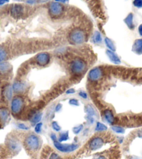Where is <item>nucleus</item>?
I'll return each mask as SVG.
<instances>
[{
  "label": "nucleus",
  "mask_w": 142,
  "mask_h": 159,
  "mask_svg": "<svg viewBox=\"0 0 142 159\" xmlns=\"http://www.w3.org/2000/svg\"><path fill=\"white\" fill-rule=\"evenodd\" d=\"M1 146L5 151L11 154H17L21 151L22 145L19 139L15 135L9 134L6 138L5 143Z\"/></svg>",
  "instance_id": "nucleus-1"
},
{
  "label": "nucleus",
  "mask_w": 142,
  "mask_h": 159,
  "mask_svg": "<svg viewBox=\"0 0 142 159\" xmlns=\"http://www.w3.org/2000/svg\"><path fill=\"white\" fill-rule=\"evenodd\" d=\"M23 144L28 151L34 152L41 148V140L38 135L33 133H30L25 137Z\"/></svg>",
  "instance_id": "nucleus-2"
},
{
  "label": "nucleus",
  "mask_w": 142,
  "mask_h": 159,
  "mask_svg": "<svg viewBox=\"0 0 142 159\" xmlns=\"http://www.w3.org/2000/svg\"><path fill=\"white\" fill-rule=\"evenodd\" d=\"M24 107V98L20 96H16L13 97L11 101L10 110L11 114H12L15 117L20 115Z\"/></svg>",
  "instance_id": "nucleus-3"
},
{
  "label": "nucleus",
  "mask_w": 142,
  "mask_h": 159,
  "mask_svg": "<svg viewBox=\"0 0 142 159\" xmlns=\"http://www.w3.org/2000/svg\"><path fill=\"white\" fill-rule=\"evenodd\" d=\"M70 70L73 74L75 75H82L87 69V63L83 59L76 57L71 61Z\"/></svg>",
  "instance_id": "nucleus-4"
},
{
  "label": "nucleus",
  "mask_w": 142,
  "mask_h": 159,
  "mask_svg": "<svg viewBox=\"0 0 142 159\" xmlns=\"http://www.w3.org/2000/svg\"><path fill=\"white\" fill-rule=\"evenodd\" d=\"M69 38L72 44L79 45L84 43L86 41L87 35L84 30L79 28H75L70 33Z\"/></svg>",
  "instance_id": "nucleus-5"
},
{
  "label": "nucleus",
  "mask_w": 142,
  "mask_h": 159,
  "mask_svg": "<svg viewBox=\"0 0 142 159\" xmlns=\"http://www.w3.org/2000/svg\"><path fill=\"white\" fill-rule=\"evenodd\" d=\"M53 144L57 151L61 153H64V154H68V153H72L73 152H75L79 147L78 144L75 143H60V142H59L58 140L53 141Z\"/></svg>",
  "instance_id": "nucleus-6"
},
{
  "label": "nucleus",
  "mask_w": 142,
  "mask_h": 159,
  "mask_svg": "<svg viewBox=\"0 0 142 159\" xmlns=\"http://www.w3.org/2000/svg\"><path fill=\"white\" fill-rule=\"evenodd\" d=\"M11 110L0 101V129L5 126L10 119Z\"/></svg>",
  "instance_id": "nucleus-7"
},
{
  "label": "nucleus",
  "mask_w": 142,
  "mask_h": 159,
  "mask_svg": "<svg viewBox=\"0 0 142 159\" xmlns=\"http://www.w3.org/2000/svg\"><path fill=\"white\" fill-rule=\"evenodd\" d=\"M48 11L51 17L57 18L61 16L64 12V7L60 3L56 2H50L48 7Z\"/></svg>",
  "instance_id": "nucleus-8"
},
{
  "label": "nucleus",
  "mask_w": 142,
  "mask_h": 159,
  "mask_svg": "<svg viewBox=\"0 0 142 159\" xmlns=\"http://www.w3.org/2000/svg\"><path fill=\"white\" fill-rule=\"evenodd\" d=\"M104 144V139L103 137L100 135L95 136L93 137L91 140L89 141L88 143V148L90 149L91 151H96V150L100 149L103 147Z\"/></svg>",
  "instance_id": "nucleus-9"
},
{
  "label": "nucleus",
  "mask_w": 142,
  "mask_h": 159,
  "mask_svg": "<svg viewBox=\"0 0 142 159\" xmlns=\"http://www.w3.org/2000/svg\"><path fill=\"white\" fill-rule=\"evenodd\" d=\"M103 70L100 67H95L89 70L88 73V79L91 82H97L103 78Z\"/></svg>",
  "instance_id": "nucleus-10"
},
{
  "label": "nucleus",
  "mask_w": 142,
  "mask_h": 159,
  "mask_svg": "<svg viewBox=\"0 0 142 159\" xmlns=\"http://www.w3.org/2000/svg\"><path fill=\"white\" fill-rule=\"evenodd\" d=\"M36 64L40 66H45L49 64L50 61V55L47 52H41L38 53L36 56Z\"/></svg>",
  "instance_id": "nucleus-11"
},
{
  "label": "nucleus",
  "mask_w": 142,
  "mask_h": 159,
  "mask_svg": "<svg viewBox=\"0 0 142 159\" xmlns=\"http://www.w3.org/2000/svg\"><path fill=\"white\" fill-rule=\"evenodd\" d=\"M24 7L22 4H15L11 6L10 8V13L12 17L15 18H19L23 16L24 14Z\"/></svg>",
  "instance_id": "nucleus-12"
},
{
  "label": "nucleus",
  "mask_w": 142,
  "mask_h": 159,
  "mask_svg": "<svg viewBox=\"0 0 142 159\" xmlns=\"http://www.w3.org/2000/svg\"><path fill=\"white\" fill-rule=\"evenodd\" d=\"M13 87L10 84H6L2 88V94L6 101H11L13 98Z\"/></svg>",
  "instance_id": "nucleus-13"
},
{
  "label": "nucleus",
  "mask_w": 142,
  "mask_h": 159,
  "mask_svg": "<svg viewBox=\"0 0 142 159\" xmlns=\"http://www.w3.org/2000/svg\"><path fill=\"white\" fill-rule=\"evenodd\" d=\"M13 92L16 93H23L27 89V85L21 81H16L12 85Z\"/></svg>",
  "instance_id": "nucleus-14"
},
{
  "label": "nucleus",
  "mask_w": 142,
  "mask_h": 159,
  "mask_svg": "<svg viewBox=\"0 0 142 159\" xmlns=\"http://www.w3.org/2000/svg\"><path fill=\"white\" fill-rule=\"evenodd\" d=\"M103 116H104V119H105L108 124L112 125L115 122L116 119L114 117V115H113V112L112 111V110L110 109L104 110L103 112Z\"/></svg>",
  "instance_id": "nucleus-15"
},
{
  "label": "nucleus",
  "mask_w": 142,
  "mask_h": 159,
  "mask_svg": "<svg viewBox=\"0 0 142 159\" xmlns=\"http://www.w3.org/2000/svg\"><path fill=\"white\" fill-rule=\"evenodd\" d=\"M106 55H107L108 58L109 59V60L112 62V63L115 64H121V59L118 57V56L116 55V54L113 52V51H111L109 50H106Z\"/></svg>",
  "instance_id": "nucleus-16"
},
{
  "label": "nucleus",
  "mask_w": 142,
  "mask_h": 159,
  "mask_svg": "<svg viewBox=\"0 0 142 159\" xmlns=\"http://www.w3.org/2000/svg\"><path fill=\"white\" fill-rule=\"evenodd\" d=\"M42 117V113L41 112L36 111V112H33V115H32V116H31L29 121L32 124L36 125V124L41 122Z\"/></svg>",
  "instance_id": "nucleus-17"
},
{
  "label": "nucleus",
  "mask_w": 142,
  "mask_h": 159,
  "mask_svg": "<svg viewBox=\"0 0 142 159\" xmlns=\"http://www.w3.org/2000/svg\"><path fill=\"white\" fill-rule=\"evenodd\" d=\"M132 51L138 55L142 54V39L135 40L132 46Z\"/></svg>",
  "instance_id": "nucleus-18"
},
{
  "label": "nucleus",
  "mask_w": 142,
  "mask_h": 159,
  "mask_svg": "<svg viewBox=\"0 0 142 159\" xmlns=\"http://www.w3.org/2000/svg\"><path fill=\"white\" fill-rule=\"evenodd\" d=\"M85 112L87 113V116L88 117H95L97 116V112L95 110L93 106L90 104H88L85 107Z\"/></svg>",
  "instance_id": "nucleus-19"
},
{
  "label": "nucleus",
  "mask_w": 142,
  "mask_h": 159,
  "mask_svg": "<svg viewBox=\"0 0 142 159\" xmlns=\"http://www.w3.org/2000/svg\"><path fill=\"white\" fill-rule=\"evenodd\" d=\"M11 69V65L7 62H0V73H2V74L7 73L10 71Z\"/></svg>",
  "instance_id": "nucleus-20"
},
{
  "label": "nucleus",
  "mask_w": 142,
  "mask_h": 159,
  "mask_svg": "<svg viewBox=\"0 0 142 159\" xmlns=\"http://www.w3.org/2000/svg\"><path fill=\"white\" fill-rule=\"evenodd\" d=\"M125 23L127 25V26L128 27L130 30H133L135 28L134 23H133V14L129 13L127 16L124 20Z\"/></svg>",
  "instance_id": "nucleus-21"
},
{
  "label": "nucleus",
  "mask_w": 142,
  "mask_h": 159,
  "mask_svg": "<svg viewBox=\"0 0 142 159\" xmlns=\"http://www.w3.org/2000/svg\"><path fill=\"white\" fill-rule=\"evenodd\" d=\"M69 140V132L68 130H65V131L60 132L59 135L58 141L60 143H63V142H66Z\"/></svg>",
  "instance_id": "nucleus-22"
},
{
  "label": "nucleus",
  "mask_w": 142,
  "mask_h": 159,
  "mask_svg": "<svg viewBox=\"0 0 142 159\" xmlns=\"http://www.w3.org/2000/svg\"><path fill=\"white\" fill-rule=\"evenodd\" d=\"M107 129L108 128L105 124H104L103 123H101V122L98 121L96 123L95 130L96 132H104V131H106Z\"/></svg>",
  "instance_id": "nucleus-23"
},
{
  "label": "nucleus",
  "mask_w": 142,
  "mask_h": 159,
  "mask_svg": "<svg viewBox=\"0 0 142 159\" xmlns=\"http://www.w3.org/2000/svg\"><path fill=\"white\" fill-rule=\"evenodd\" d=\"M111 129L112 130V131L118 133V134H123L125 130H126L123 127L118 126V125H112V127H111Z\"/></svg>",
  "instance_id": "nucleus-24"
},
{
  "label": "nucleus",
  "mask_w": 142,
  "mask_h": 159,
  "mask_svg": "<svg viewBox=\"0 0 142 159\" xmlns=\"http://www.w3.org/2000/svg\"><path fill=\"white\" fill-rule=\"evenodd\" d=\"M104 43H105L106 46L109 48V50L114 52V51L116 50V47L112 40H110L109 38H105L104 39Z\"/></svg>",
  "instance_id": "nucleus-25"
},
{
  "label": "nucleus",
  "mask_w": 142,
  "mask_h": 159,
  "mask_svg": "<svg viewBox=\"0 0 142 159\" xmlns=\"http://www.w3.org/2000/svg\"><path fill=\"white\" fill-rule=\"evenodd\" d=\"M8 57V53L4 48L0 47V62L4 61Z\"/></svg>",
  "instance_id": "nucleus-26"
},
{
  "label": "nucleus",
  "mask_w": 142,
  "mask_h": 159,
  "mask_svg": "<svg viewBox=\"0 0 142 159\" xmlns=\"http://www.w3.org/2000/svg\"><path fill=\"white\" fill-rule=\"evenodd\" d=\"M93 41L95 43H100L102 41V36L100 32H95L93 36Z\"/></svg>",
  "instance_id": "nucleus-27"
},
{
  "label": "nucleus",
  "mask_w": 142,
  "mask_h": 159,
  "mask_svg": "<svg viewBox=\"0 0 142 159\" xmlns=\"http://www.w3.org/2000/svg\"><path fill=\"white\" fill-rule=\"evenodd\" d=\"M84 129V126L82 124L78 125V126H75L73 128V132L74 134L78 135L80 133L82 130Z\"/></svg>",
  "instance_id": "nucleus-28"
},
{
  "label": "nucleus",
  "mask_w": 142,
  "mask_h": 159,
  "mask_svg": "<svg viewBox=\"0 0 142 159\" xmlns=\"http://www.w3.org/2000/svg\"><path fill=\"white\" fill-rule=\"evenodd\" d=\"M51 126H52V129H53V130H55L56 132H60L61 130V127L60 125L58 124L57 121H54L52 122L51 124Z\"/></svg>",
  "instance_id": "nucleus-29"
},
{
  "label": "nucleus",
  "mask_w": 142,
  "mask_h": 159,
  "mask_svg": "<svg viewBox=\"0 0 142 159\" xmlns=\"http://www.w3.org/2000/svg\"><path fill=\"white\" fill-rule=\"evenodd\" d=\"M17 127H18L20 130H29L30 129L29 126H27V125L24 123H18L17 124Z\"/></svg>",
  "instance_id": "nucleus-30"
},
{
  "label": "nucleus",
  "mask_w": 142,
  "mask_h": 159,
  "mask_svg": "<svg viewBox=\"0 0 142 159\" xmlns=\"http://www.w3.org/2000/svg\"><path fill=\"white\" fill-rule=\"evenodd\" d=\"M42 125L43 124L42 123V122H39V123L36 124L35 125V127H34V131L37 134H39V133H41V130H42Z\"/></svg>",
  "instance_id": "nucleus-31"
},
{
  "label": "nucleus",
  "mask_w": 142,
  "mask_h": 159,
  "mask_svg": "<svg viewBox=\"0 0 142 159\" xmlns=\"http://www.w3.org/2000/svg\"><path fill=\"white\" fill-rule=\"evenodd\" d=\"M48 159H63L60 155L56 152H52L50 154Z\"/></svg>",
  "instance_id": "nucleus-32"
},
{
  "label": "nucleus",
  "mask_w": 142,
  "mask_h": 159,
  "mask_svg": "<svg viewBox=\"0 0 142 159\" xmlns=\"http://www.w3.org/2000/svg\"><path fill=\"white\" fill-rule=\"evenodd\" d=\"M69 103L70 105H71V106H79V101L76 98H70Z\"/></svg>",
  "instance_id": "nucleus-33"
},
{
  "label": "nucleus",
  "mask_w": 142,
  "mask_h": 159,
  "mask_svg": "<svg viewBox=\"0 0 142 159\" xmlns=\"http://www.w3.org/2000/svg\"><path fill=\"white\" fill-rule=\"evenodd\" d=\"M133 5L137 8H142V0H134Z\"/></svg>",
  "instance_id": "nucleus-34"
},
{
  "label": "nucleus",
  "mask_w": 142,
  "mask_h": 159,
  "mask_svg": "<svg viewBox=\"0 0 142 159\" xmlns=\"http://www.w3.org/2000/svg\"><path fill=\"white\" fill-rule=\"evenodd\" d=\"M79 96L84 99H87L88 98V94L87 93V92H84V91H81V92H79Z\"/></svg>",
  "instance_id": "nucleus-35"
},
{
  "label": "nucleus",
  "mask_w": 142,
  "mask_h": 159,
  "mask_svg": "<svg viewBox=\"0 0 142 159\" xmlns=\"http://www.w3.org/2000/svg\"><path fill=\"white\" fill-rule=\"evenodd\" d=\"M87 122H89L90 124H92L94 123L95 119L93 117H88V116H87Z\"/></svg>",
  "instance_id": "nucleus-36"
},
{
  "label": "nucleus",
  "mask_w": 142,
  "mask_h": 159,
  "mask_svg": "<svg viewBox=\"0 0 142 159\" xmlns=\"http://www.w3.org/2000/svg\"><path fill=\"white\" fill-rule=\"evenodd\" d=\"M50 138L51 140H52V141H55V140H58L57 138H56V135L55 133H52L50 134Z\"/></svg>",
  "instance_id": "nucleus-37"
},
{
  "label": "nucleus",
  "mask_w": 142,
  "mask_h": 159,
  "mask_svg": "<svg viewBox=\"0 0 142 159\" xmlns=\"http://www.w3.org/2000/svg\"><path fill=\"white\" fill-rule=\"evenodd\" d=\"M37 1H38V0H25V2H26L28 4L32 5V4H36Z\"/></svg>",
  "instance_id": "nucleus-38"
},
{
  "label": "nucleus",
  "mask_w": 142,
  "mask_h": 159,
  "mask_svg": "<svg viewBox=\"0 0 142 159\" xmlns=\"http://www.w3.org/2000/svg\"><path fill=\"white\" fill-rule=\"evenodd\" d=\"M62 108V105L61 103H58L56 106H55V112H59L60 111L61 109Z\"/></svg>",
  "instance_id": "nucleus-39"
},
{
  "label": "nucleus",
  "mask_w": 142,
  "mask_h": 159,
  "mask_svg": "<svg viewBox=\"0 0 142 159\" xmlns=\"http://www.w3.org/2000/svg\"><path fill=\"white\" fill-rule=\"evenodd\" d=\"M75 93V90L74 89H73V88L68 89L66 92V94H73V93Z\"/></svg>",
  "instance_id": "nucleus-40"
},
{
  "label": "nucleus",
  "mask_w": 142,
  "mask_h": 159,
  "mask_svg": "<svg viewBox=\"0 0 142 159\" xmlns=\"http://www.w3.org/2000/svg\"><path fill=\"white\" fill-rule=\"evenodd\" d=\"M93 159H107V157L104 155H98L95 157L93 158Z\"/></svg>",
  "instance_id": "nucleus-41"
},
{
  "label": "nucleus",
  "mask_w": 142,
  "mask_h": 159,
  "mask_svg": "<svg viewBox=\"0 0 142 159\" xmlns=\"http://www.w3.org/2000/svg\"><path fill=\"white\" fill-rule=\"evenodd\" d=\"M8 2V0H0V6L4 5L6 3Z\"/></svg>",
  "instance_id": "nucleus-42"
},
{
  "label": "nucleus",
  "mask_w": 142,
  "mask_h": 159,
  "mask_svg": "<svg viewBox=\"0 0 142 159\" xmlns=\"http://www.w3.org/2000/svg\"><path fill=\"white\" fill-rule=\"evenodd\" d=\"M139 33L142 36V24L140 25V27H139Z\"/></svg>",
  "instance_id": "nucleus-43"
},
{
  "label": "nucleus",
  "mask_w": 142,
  "mask_h": 159,
  "mask_svg": "<svg viewBox=\"0 0 142 159\" xmlns=\"http://www.w3.org/2000/svg\"><path fill=\"white\" fill-rule=\"evenodd\" d=\"M69 1V0H55V2H61V3H65V2H68Z\"/></svg>",
  "instance_id": "nucleus-44"
},
{
  "label": "nucleus",
  "mask_w": 142,
  "mask_h": 159,
  "mask_svg": "<svg viewBox=\"0 0 142 159\" xmlns=\"http://www.w3.org/2000/svg\"><path fill=\"white\" fill-rule=\"evenodd\" d=\"M137 135L140 138H142V130H140V131H138L137 133Z\"/></svg>",
  "instance_id": "nucleus-45"
},
{
  "label": "nucleus",
  "mask_w": 142,
  "mask_h": 159,
  "mask_svg": "<svg viewBox=\"0 0 142 159\" xmlns=\"http://www.w3.org/2000/svg\"><path fill=\"white\" fill-rule=\"evenodd\" d=\"M49 1V0H39L40 2H42V3H45V2H47Z\"/></svg>",
  "instance_id": "nucleus-46"
},
{
  "label": "nucleus",
  "mask_w": 142,
  "mask_h": 159,
  "mask_svg": "<svg viewBox=\"0 0 142 159\" xmlns=\"http://www.w3.org/2000/svg\"><path fill=\"white\" fill-rule=\"evenodd\" d=\"M130 159H140V158H138V157H132L130 158Z\"/></svg>",
  "instance_id": "nucleus-47"
},
{
  "label": "nucleus",
  "mask_w": 142,
  "mask_h": 159,
  "mask_svg": "<svg viewBox=\"0 0 142 159\" xmlns=\"http://www.w3.org/2000/svg\"><path fill=\"white\" fill-rule=\"evenodd\" d=\"M16 1H20V0H16Z\"/></svg>",
  "instance_id": "nucleus-48"
}]
</instances>
